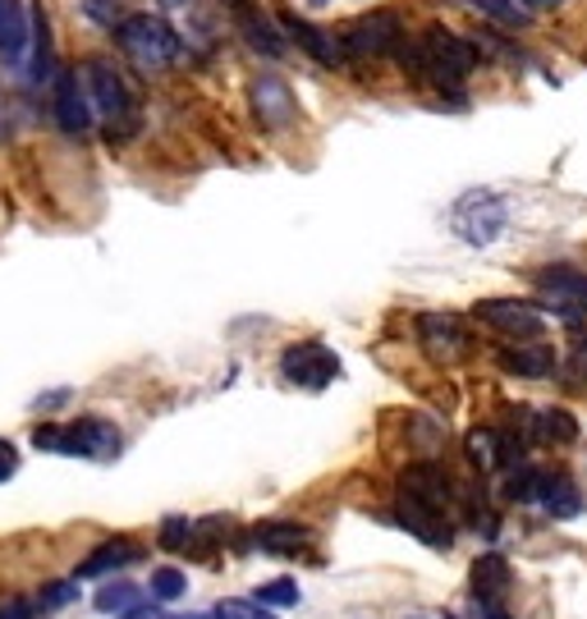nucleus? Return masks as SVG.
Returning a JSON list of instances; mask_svg holds the SVG:
<instances>
[{
	"mask_svg": "<svg viewBox=\"0 0 587 619\" xmlns=\"http://www.w3.org/2000/svg\"><path fill=\"white\" fill-rule=\"evenodd\" d=\"M400 60H404V69L432 79L437 88H459L468 73L478 69V47L437 23V28H427L413 47H400Z\"/></svg>",
	"mask_w": 587,
	"mask_h": 619,
	"instance_id": "f257e3e1",
	"label": "nucleus"
},
{
	"mask_svg": "<svg viewBox=\"0 0 587 619\" xmlns=\"http://www.w3.org/2000/svg\"><path fill=\"white\" fill-rule=\"evenodd\" d=\"M115 37H120L125 56L134 65H143L147 73H162L184 56V42L162 14H129L120 28H115Z\"/></svg>",
	"mask_w": 587,
	"mask_h": 619,
	"instance_id": "f03ea898",
	"label": "nucleus"
},
{
	"mask_svg": "<svg viewBox=\"0 0 587 619\" xmlns=\"http://www.w3.org/2000/svg\"><path fill=\"white\" fill-rule=\"evenodd\" d=\"M78 79H84V88H88V101H92V110L101 115V120L110 125V134H134V125H138V106H134V92H129V83L120 79V69H115L110 60H88L84 69H78Z\"/></svg>",
	"mask_w": 587,
	"mask_h": 619,
	"instance_id": "7ed1b4c3",
	"label": "nucleus"
},
{
	"mask_svg": "<svg viewBox=\"0 0 587 619\" xmlns=\"http://www.w3.org/2000/svg\"><path fill=\"white\" fill-rule=\"evenodd\" d=\"M32 445L47 454H78V459H110L120 454V428L106 417H78L69 428H37Z\"/></svg>",
	"mask_w": 587,
	"mask_h": 619,
	"instance_id": "20e7f679",
	"label": "nucleus"
},
{
	"mask_svg": "<svg viewBox=\"0 0 587 619\" xmlns=\"http://www.w3.org/2000/svg\"><path fill=\"white\" fill-rule=\"evenodd\" d=\"M344 56H390L404 47V28H400V14L395 10H376L368 19H359L344 37Z\"/></svg>",
	"mask_w": 587,
	"mask_h": 619,
	"instance_id": "39448f33",
	"label": "nucleus"
},
{
	"mask_svg": "<svg viewBox=\"0 0 587 619\" xmlns=\"http://www.w3.org/2000/svg\"><path fill=\"white\" fill-rule=\"evenodd\" d=\"M473 317L496 326L500 335H515V340H537L546 331V317L537 313L532 303H524V298H482L473 307Z\"/></svg>",
	"mask_w": 587,
	"mask_h": 619,
	"instance_id": "423d86ee",
	"label": "nucleus"
},
{
	"mask_svg": "<svg viewBox=\"0 0 587 619\" xmlns=\"http://www.w3.org/2000/svg\"><path fill=\"white\" fill-rule=\"evenodd\" d=\"M281 372H285V381H294V385L322 391V385H331V381L340 376V358L326 350V344L307 340V344H294V350H285Z\"/></svg>",
	"mask_w": 587,
	"mask_h": 619,
	"instance_id": "0eeeda50",
	"label": "nucleus"
},
{
	"mask_svg": "<svg viewBox=\"0 0 587 619\" xmlns=\"http://www.w3.org/2000/svg\"><path fill=\"white\" fill-rule=\"evenodd\" d=\"M454 229L468 244H491L500 229H505V203L496 193H468V198L454 207Z\"/></svg>",
	"mask_w": 587,
	"mask_h": 619,
	"instance_id": "6e6552de",
	"label": "nucleus"
},
{
	"mask_svg": "<svg viewBox=\"0 0 587 619\" xmlns=\"http://www.w3.org/2000/svg\"><path fill=\"white\" fill-rule=\"evenodd\" d=\"M418 340L437 363H454L468 350V331L454 313H422L418 317Z\"/></svg>",
	"mask_w": 587,
	"mask_h": 619,
	"instance_id": "1a4fd4ad",
	"label": "nucleus"
},
{
	"mask_svg": "<svg viewBox=\"0 0 587 619\" xmlns=\"http://www.w3.org/2000/svg\"><path fill=\"white\" fill-rule=\"evenodd\" d=\"M56 125L65 134H88L92 129V101H88V88L78 73L60 69L56 73Z\"/></svg>",
	"mask_w": 587,
	"mask_h": 619,
	"instance_id": "9d476101",
	"label": "nucleus"
},
{
	"mask_svg": "<svg viewBox=\"0 0 587 619\" xmlns=\"http://www.w3.org/2000/svg\"><path fill=\"white\" fill-rule=\"evenodd\" d=\"M400 495L422 500V505H437V510H450L454 482H450L446 469H437V463H409V469L400 473Z\"/></svg>",
	"mask_w": 587,
	"mask_h": 619,
	"instance_id": "9b49d317",
	"label": "nucleus"
},
{
	"mask_svg": "<svg viewBox=\"0 0 587 619\" xmlns=\"http://www.w3.org/2000/svg\"><path fill=\"white\" fill-rule=\"evenodd\" d=\"M248 97H253V115L262 120V129H285V125L294 120V115H299V101H294V92H290L281 79H271V73H262V79H253Z\"/></svg>",
	"mask_w": 587,
	"mask_h": 619,
	"instance_id": "f8f14e48",
	"label": "nucleus"
},
{
	"mask_svg": "<svg viewBox=\"0 0 587 619\" xmlns=\"http://www.w3.org/2000/svg\"><path fill=\"white\" fill-rule=\"evenodd\" d=\"M400 523L413 532V537H422L427 547H450L454 541V528H450V514L446 510H437V505H422V500H409V495H400Z\"/></svg>",
	"mask_w": 587,
	"mask_h": 619,
	"instance_id": "ddd939ff",
	"label": "nucleus"
},
{
	"mask_svg": "<svg viewBox=\"0 0 587 619\" xmlns=\"http://www.w3.org/2000/svg\"><path fill=\"white\" fill-rule=\"evenodd\" d=\"M32 37V10H23V0H0V60L23 65Z\"/></svg>",
	"mask_w": 587,
	"mask_h": 619,
	"instance_id": "4468645a",
	"label": "nucleus"
},
{
	"mask_svg": "<svg viewBox=\"0 0 587 619\" xmlns=\"http://www.w3.org/2000/svg\"><path fill=\"white\" fill-rule=\"evenodd\" d=\"M307 541H312V532L299 528V523H290V519H266V523L253 528V547L262 556H299Z\"/></svg>",
	"mask_w": 587,
	"mask_h": 619,
	"instance_id": "2eb2a0df",
	"label": "nucleus"
},
{
	"mask_svg": "<svg viewBox=\"0 0 587 619\" xmlns=\"http://www.w3.org/2000/svg\"><path fill=\"white\" fill-rule=\"evenodd\" d=\"M281 23H285V32L294 37V42L317 60V65H344V42H335L331 32H322V28H312L307 19H299V14H281Z\"/></svg>",
	"mask_w": 587,
	"mask_h": 619,
	"instance_id": "dca6fc26",
	"label": "nucleus"
},
{
	"mask_svg": "<svg viewBox=\"0 0 587 619\" xmlns=\"http://www.w3.org/2000/svg\"><path fill=\"white\" fill-rule=\"evenodd\" d=\"M537 505L551 514V519H574V514H583V491L574 487L569 473H541Z\"/></svg>",
	"mask_w": 587,
	"mask_h": 619,
	"instance_id": "f3484780",
	"label": "nucleus"
},
{
	"mask_svg": "<svg viewBox=\"0 0 587 619\" xmlns=\"http://www.w3.org/2000/svg\"><path fill=\"white\" fill-rule=\"evenodd\" d=\"M138 560V547L129 537H115V541H101V547L78 564V573L74 578H106V573H115V569H125V564H134Z\"/></svg>",
	"mask_w": 587,
	"mask_h": 619,
	"instance_id": "a211bd4d",
	"label": "nucleus"
},
{
	"mask_svg": "<svg viewBox=\"0 0 587 619\" xmlns=\"http://www.w3.org/2000/svg\"><path fill=\"white\" fill-rule=\"evenodd\" d=\"M500 367L515 376H551L556 372V350L551 344H519V350H505Z\"/></svg>",
	"mask_w": 587,
	"mask_h": 619,
	"instance_id": "6ab92c4d",
	"label": "nucleus"
},
{
	"mask_svg": "<svg viewBox=\"0 0 587 619\" xmlns=\"http://www.w3.org/2000/svg\"><path fill=\"white\" fill-rule=\"evenodd\" d=\"M510 592V564L496 551H482V560L473 564V597L478 601H500Z\"/></svg>",
	"mask_w": 587,
	"mask_h": 619,
	"instance_id": "aec40b11",
	"label": "nucleus"
},
{
	"mask_svg": "<svg viewBox=\"0 0 587 619\" xmlns=\"http://www.w3.org/2000/svg\"><path fill=\"white\" fill-rule=\"evenodd\" d=\"M32 60H28V79L42 83L51 79V19H47V6L42 0H32Z\"/></svg>",
	"mask_w": 587,
	"mask_h": 619,
	"instance_id": "412c9836",
	"label": "nucleus"
},
{
	"mask_svg": "<svg viewBox=\"0 0 587 619\" xmlns=\"http://www.w3.org/2000/svg\"><path fill=\"white\" fill-rule=\"evenodd\" d=\"M92 606L101 610V615H134V610H143V588H134V583H106V588H97V597H92Z\"/></svg>",
	"mask_w": 587,
	"mask_h": 619,
	"instance_id": "4be33fe9",
	"label": "nucleus"
},
{
	"mask_svg": "<svg viewBox=\"0 0 587 619\" xmlns=\"http://www.w3.org/2000/svg\"><path fill=\"white\" fill-rule=\"evenodd\" d=\"M239 23H244V37H248V42L262 51V56H271V60H281L285 56V42H281V32L276 28H271L262 14H253V10H244L239 14Z\"/></svg>",
	"mask_w": 587,
	"mask_h": 619,
	"instance_id": "5701e85b",
	"label": "nucleus"
},
{
	"mask_svg": "<svg viewBox=\"0 0 587 619\" xmlns=\"http://www.w3.org/2000/svg\"><path fill=\"white\" fill-rule=\"evenodd\" d=\"M151 601H179L188 592V573L175 569V564H162V569H151V583H147Z\"/></svg>",
	"mask_w": 587,
	"mask_h": 619,
	"instance_id": "b1692460",
	"label": "nucleus"
},
{
	"mask_svg": "<svg viewBox=\"0 0 587 619\" xmlns=\"http://www.w3.org/2000/svg\"><path fill=\"white\" fill-rule=\"evenodd\" d=\"M537 436H541V441H560V445H569V441L578 436V422H574L565 409H546V413L537 417Z\"/></svg>",
	"mask_w": 587,
	"mask_h": 619,
	"instance_id": "393cba45",
	"label": "nucleus"
},
{
	"mask_svg": "<svg viewBox=\"0 0 587 619\" xmlns=\"http://www.w3.org/2000/svg\"><path fill=\"white\" fill-rule=\"evenodd\" d=\"M253 601H262L266 610H285V606H299V583L294 578H271L253 592Z\"/></svg>",
	"mask_w": 587,
	"mask_h": 619,
	"instance_id": "a878e982",
	"label": "nucleus"
},
{
	"mask_svg": "<svg viewBox=\"0 0 587 619\" xmlns=\"http://www.w3.org/2000/svg\"><path fill=\"white\" fill-rule=\"evenodd\" d=\"M216 619H276L262 601H244V597H225L216 606Z\"/></svg>",
	"mask_w": 587,
	"mask_h": 619,
	"instance_id": "bb28decb",
	"label": "nucleus"
},
{
	"mask_svg": "<svg viewBox=\"0 0 587 619\" xmlns=\"http://www.w3.org/2000/svg\"><path fill=\"white\" fill-rule=\"evenodd\" d=\"M78 6H84V14H88L92 23H101V28H120V23H125L120 0H78Z\"/></svg>",
	"mask_w": 587,
	"mask_h": 619,
	"instance_id": "cd10ccee",
	"label": "nucleus"
},
{
	"mask_svg": "<svg viewBox=\"0 0 587 619\" xmlns=\"http://www.w3.org/2000/svg\"><path fill=\"white\" fill-rule=\"evenodd\" d=\"M537 487H541L537 469H515L510 473V500H537Z\"/></svg>",
	"mask_w": 587,
	"mask_h": 619,
	"instance_id": "c85d7f7f",
	"label": "nucleus"
},
{
	"mask_svg": "<svg viewBox=\"0 0 587 619\" xmlns=\"http://www.w3.org/2000/svg\"><path fill=\"white\" fill-rule=\"evenodd\" d=\"M74 597H78V578H74V583H47L42 610H56V606H65V601H74Z\"/></svg>",
	"mask_w": 587,
	"mask_h": 619,
	"instance_id": "c756f323",
	"label": "nucleus"
},
{
	"mask_svg": "<svg viewBox=\"0 0 587 619\" xmlns=\"http://www.w3.org/2000/svg\"><path fill=\"white\" fill-rule=\"evenodd\" d=\"M14 469H19V450L10 441H0V482H10Z\"/></svg>",
	"mask_w": 587,
	"mask_h": 619,
	"instance_id": "7c9ffc66",
	"label": "nucleus"
},
{
	"mask_svg": "<svg viewBox=\"0 0 587 619\" xmlns=\"http://www.w3.org/2000/svg\"><path fill=\"white\" fill-rule=\"evenodd\" d=\"M0 619H32V601H23V597L0 601Z\"/></svg>",
	"mask_w": 587,
	"mask_h": 619,
	"instance_id": "2f4dec72",
	"label": "nucleus"
},
{
	"mask_svg": "<svg viewBox=\"0 0 587 619\" xmlns=\"http://www.w3.org/2000/svg\"><path fill=\"white\" fill-rule=\"evenodd\" d=\"M125 619H207V615H166V610H156V606H143V610H134Z\"/></svg>",
	"mask_w": 587,
	"mask_h": 619,
	"instance_id": "473e14b6",
	"label": "nucleus"
},
{
	"mask_svg": "<svg viewBox=\"0 0 587 619\" xmlns=\"http://www.w3.org/2000/svg\"><path fill=\"white\" fill-rule=\"evenodd\" d=\"M482 606V619H515L510 610H500V601H478Z\"/></svg>",
	"mask_w": 587,
	"mask_h": 619,
	"instance_id": "72a5a7b5",
	"label": "nucleus"
},
{
	"mask_svg": "<svg viewBox=\"0 0 587 619\" xmlns=\"http://www.w3.org/2000/svg\"><path fill=\"white\" fill-rule=\"evenodd\" d=\"M528 10H541V6H560V0H524Z\"/></svg>",
	"mask_w": 587,
	"mask_h": 619,
	"instance_id": "f704fd0d",
	"label": "nucleus"
},
{
	"mask_svg": "<svg viewBox=\"0 0 587 619\" xmlns=\"http://www.w3.org/2000/svg\"><path fill=\"white\" fill-rule=\"evenodd\" d=\"M225 6H229V10H248V0H225Z\"/></svg>",
	"mask_w": 587,
	"mask_h": 619,
	"instance_id": "c9c22d12",
	"label": "nucleus"
},
{
	"mask_svg": "<svg viewBox=\"0 0 587 619\" xmlns=\"http://www.w3.org/2000/svg\"><path fill=\"white\" fill-rule=\"evenodd\" d=\"M162 6H184V0H162Z\"/></svg>",
	"mask_w": 587,
	"mask_h": 619,
	"instance_id": "e433bc0d",
	"label": "nucleus"
},
{
	"mask_svg": "<svg viewBox=\"0 0 587 619\" xmlns=\"http://www.w3.org/2000/svg\"><path fill=\"white\" fill-rule=\"evenodd\" d=\"M312 6H326V0H312Z\"/></svg>",
	"mask_w": 587,
	"mask_h": 619,
	"instance_id": "4c0bfd02",
	"label": "nucleus"
},
{
	"mask_svg": "<svg viewBox=\"0 0 587 619\" xmlns=\"http://www.w3.org/2000/svg\"><path fill=\"white\" fill-rule=\"evenodd\" d=\"M409 619H427V615H409Z\"/></svg>",
	"mask_w": 587,
	"mask_h": 619,
	"instance_id": "58836bf2",
	"label": "nucleus"
},
{
	"mask_svg": "<svg viewBox=\"0 0 587 619\" xmlns=\"http://www.w3.org/2000/svg\"><path fill=\"white\" fill-rule=\"evenodd\" d=\"M446 619H454V615H446Z\"/></svg>",
	"mask_w": 587,
	"mask_h": 619,
	"instance_id": "ea45409f",
	"label": "nucleus"
}]
</instances>
